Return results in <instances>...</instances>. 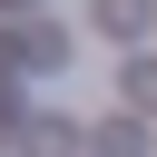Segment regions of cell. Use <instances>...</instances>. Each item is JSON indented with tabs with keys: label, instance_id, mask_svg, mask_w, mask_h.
I'll return each instance as SVG.
<instances>
[{
	"label": "cell",
	"instance_id": "4",
	"mask_svg": "<svg viewBox=\"0 0 157 157\" xmlns=\"http://www.w3.org/2000/svg\"><path fill=\"white\" fill-rule=\"evenodd\" d=\"M59 147H78V128L69 118H29V157H59Z\"/></svg>",
	"mask_w": 157,
	"mask_h": 157
},
{
	"label": "cell",
	"instance_id": "3",
	"mask_svg": "<svg viewBox=\"0 0 157 157\" xmlns=\"http://www.w3.org/2000/svg\"><path fill=\"white\" fill-rule=\"evenodd\" d=\"M88 147H98V157H137V147H147V128H137V118H108Z\"/></svg>",
	"mask_w": 157,
	"mask_h": 157
},
{
	"label": "cell",
	"instance_id": "1",
	"mask_svg": "<svg viewBox=\"0 0 157 157\" xmlns=\"http://www.w3.org/2000/svg\"><path fill=\"white\" fill-rule=\"evenodd\" d=\"M88 20L108 39H137V29H157V0H88Z\"/></svg>",
	"mask_w": 157,
	"mask_h": 157
},
{
	"label": "cell",
	"instance_id": "2",
	"mask_svg": "<svg viewBox=\"0 0 157 157\" xmlns=\"http://www.w3.org/2000/svg\"><path fill=\"white\" fill-rule=\"evenodd\" d=\"M118 98H128V118H157V59H147V49L118 69Z\"/></svg>",
	"mask_w": 157,
	"mask_h": 157
}]
</instances>
